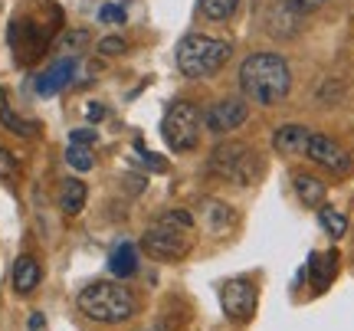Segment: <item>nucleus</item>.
<instances>
[{"label":"nucleus","mask_w":354,"mask_h":331,"mask_svg":"<svg viewBox=\"0 0 354 331\" xmlns=\"http://www.w3.org/2000/svg\"><path fill=\"white\" fill-rule=\"evenodd\" d=\"M240 89L246 99H253L259 105L282 102L292 89L289 63L279 53H253V56H246L240 66Z\"/></svg>","instance_id":"f257e3e1"},{"label":"nucleus","mask_w":354,"mask_h":331,"mask_svg":"<svg viewBox=\"0 0 354 331\" xmlns=\"http://www.w3.org/2000/svg\"><path fill=\"white\" fill-rule=\"evenodd\" d=\"M79 312L102 325H122L138 315V299L122 282H92L76 299Z\"/></svg>","instance_id":"f03ea898"},{"label":"nucleus","mask_w":354,"mask_h":331,"mask_svg":"<svg viewBox=\"0 0 354 331\" xmlns=\"http://www.w3.org/2000/svg\"><path fill=\"white\" fill-rule=\"evenodd\" d=\"M190 229H194V217L184 210H171L154 220L148 233H145V253L161 259V263H174L190 253Z\"/></svg>","instance_id":"7ed1b4c3"},{"label":"nucleus","mask_w":354,"mask_h":331,"mask_svg":"<svg viewBox=\"0 0 354 331\" xmlns=\"http://www.w3.org/2000/svg\"><path fill=\"white\" fill-rule=\"evenodd\" d=\"M230 59V43L216 37H203V33H190L180 39L177 46V69L190 79L214 76L216 69H223Z\"/></svg>","instance_id":"20e7f679"},{"label":"nucleus","mask_w":354,"mask_h":331,"mask_svg":"<svg viewBox=\"0 0 354 331\" xmlns=\"http://www.w3.org/2000/svg\"><path fill=\"white\" fill-rule=\"evenodd\" d=\"M259 171H263V161L246 144H240V141L216 144L214 154H210V174L220 180H233L240 187H250Z\"/></svg>","instance_id":"39448f33"},{"label":"nucleus","mask_w":354,"mask_h":331,"mask_svg":"<svg viewBox=\"0 0 354 331\" xmlns=\"http://www.w3.org/2000/svg\"><path fill=\"white\" fill-rule=\"evenodd\" d=\"M161 135H165L167 148L190 151V148L197 144V138H201V108L194 102H174L165 112Z\"/></svg>","instance_id":"423d86ee"},{"label":"nucleus","mask_w":354,"mask_h":331,"mask_svg":"<svg viewBox=\"0 0 354 331\" xmlns=\"http://www.w3.org/2000/svg\"><path fill=\"white\" fill-rule=\"evenodd\" d=\"M256 302H259V289H256V282L230 279V282L220 285V305H223V315H227L230 321H236V325L253 321Z\"/></svg>","instance_id":"0eeeda50"},{"label":"nucleus","mask_w":354,"mask_h":331,"mask_svg":"<svg viewBox=\"0 0 354 331\" xmlns=\"http://www.w3.org/2000/svg\"><path fill=\"white\" fill-rule=\"evenodd\" d=\"M246 118H250V105L243 102V99H220V102L207 112V128L214 131V135H227V131H236L240 125H246Z\"/></svg>","instance_id":"6e6552de"},{"label":"nucleus","mask_w":354,"mask_h":331,"mask_svg":"<svg viewBox=\"0 0 354 331\" xmlns=\"http://www.w3.org/2000/svg\"><path fill=\"white\" fill-rule=\"evenodd\" d=\"M305 154H308L315 164L328 167L331 174H348V171H351V158H348V151H342V144L325 138V135H312Z\"/></svg>","instance_id":"1a4fd4ad"},{"label":"nucleus","mask_w":354,"mask_h":331,"mask_svg":"<svg viewBox=\"0 0 354 331\" xmlns=\"http://www.w3.org/2000/svg\"><path fill=\"white\" fill-rule=\"evenodd\" d=\"M76 76V59H56V63L37 79V92L39 95H56L59 89H66Z\"/></svg>","instance_id":"9d476101"},{"label":"nucleus","mask_w":354,"mask_h":331,"mask_svg":"<svg viewBox=\"0 0 354 331\" xmlns=\"http://www.w3.org/2000/svg\"><path fill=\"white\" fill-rule=\"evenodd\" d=\"M308 138H312V131L305 125H282L276 135H272V148H276V151H286V154H305Z\"/></svg>","instance_id":"9b49d317"},{"label":"nucleus","mask_w":354,"mask_h":331,"mask_svg":"<svg viewBox=\"0 0 354 331\" xmlns=\"http://www.w3.org/2000/svg\"><path fill=\"white\" fill-rule=\"evenodd\" d=\"M39 279H43V272H39V263L33 256H20L13 263V292L17 295H30L39 285Z\"/></svg>","instance_id":"f8f14e48"},{"label":"nucleus","mask_w":354,"mask_h":331,"mask_svg":"<svg viewBox=\"0 0 354 331\" xmlns=\"http://www.w3.org/2000/svg\"><path fill=\"white\" fill-rule=\"evenodd\" d=\"M233 223H236V214H233L227 204H220V200H203V227L210 229L214 236L230 233Z\"/></svg>","instance_id":"ddd939ff"},{"label":"nucleus","mask_w":354,"mask_h":331,"mask_svg":"<svg viewBox=\"0 0 354 331\" xmlns=\"http://www.w3.org/2000/svg\"><path fill=\"white\" fill-rule=\"evenodd\" d=\"M335 272H338V253L331 249V253H312L308 259V279L315 289H325L331 279H335Z\"/></svg>","instance_id":"4468645a"},{"label":"nucleus","mask_w":354,"mask_h":331,"mask_svg":"<svg viewBox=\"0 0 354 331\" xmlns=\"http://www.w3.org/2000/svg\"><path fill=\"white\" fill-rule=\"evenodd\" d=\"M0 125L7 128V131H13V135H20V138H33V135L39 131L37 122H26V118H20V115L13 112L3 89H0Z\"/></svg>","instance_id":"2eb2a0df"},{"label":"nucleus","mask_w":354,"mask_h":331,"mask_svg":"<svg viewBox=\"0 0 354 331\" xmlns=\"http://www.w3.org/2000/svg\"><path fill=\"white\" fill-rule=\"evenodd\" d=\"M86 184L79 178H66L63 180V187H59V207H63V214H69V217H76L79 210L86 207Z\"/></svg>","instance_id":"dca6fc26"},{"label":"nucleus","mask_w":354,"mask_h":331,"mask_svg":"<svg viewBox=\"0 0 354 331\" xmlns=\"http://www.w3.org/2000/svg\"><path fill=\"white\" fill-rule=\"evenodd\" d=\"M109 269H112V276H118V279H128V276H135V272H138V249H135L131 243H122V246H115L112 259H109Z\"/></svg>","instance_id":"f3484780"},{"label":"nucleus","mask_w":354,"mask_h":331,"mask_svg":"<svg viewBox=\"0 0 354 331\" xmlns=\"http://www.w3.org/2000/svg\"><path fill=\"white\" fill-rule=\"evenodd\" d=\"M295 193L302 197V204L305 207H322L325 204V184L318 178H312V174H305V171H299L295 174Z\"/></svg>","instance_id":"a211bd4d"},{"label":"nucleus","mask_w":354,"mask_h":331,"mask_svg":"<svg viewBox=\"0 0 354 331\" xmlns=\"http://www.w3.org/2000/svg\"><path fill=\"white\" fill-rule=\"evenodd\" d=\"M240 7V0H201V10L207 20H214V23H223L230 20L233 13Z\"/></svg>","instance_id":"6ab92c4d"},{"label":"nucleus","mask_w":354,"mask_h":331,"mask_svg":"<svg viewBox=\"0 0 354 331\" xmlns=\"http://www.w3.org/2000/svg\"><path fill=\"white\" fill-rule=\"evenodd\" d=\"M318 223H322V229L328 233L331 240H342L344 233H348V220H344L338 210H331V207H322V210H318Z\"/></svg>","instance_id":"aec40b11"},{"label":"nucleus","mask_w":354,"mask_h":331,"mask_svg":"<svg viewBox=\"0 0 354 331\" xmlns=\"http://www.w3.org/2000/svg\"><path fill=\"white\" fill-rule=\"evenodd\" d=\"M66 164L73 167V171H92V164H95V158H92V151H88V144H73L69 141V148H66Z\"/></svg>","instance_id":"412c9836"},{"label":"nucleus","mask_w":354,"mask_h":331,"mask_svg":"<svg viewBox=\"0 0 354 331\" xmlns=\"http://www.w3.org/2000/svg\"><path fill=\"white\" fill-rule=\"evenodd\" d=\"M0 178H3V180H17V178H20V161H17L7 148H0Z\"/></svg>","instance_id":"4be33fe9"},{"label":"nucleus","mask_w":354,"mask_h":331,"mask_svg":"<svg viewBox=\"0 0 354 331\" xmlns=\"http://www.w3.org/2000/svg\"><path fill=\"white\" fill-rule=\"evenodd\" d=\"M99 20L102 23H125V10H122L118 3H105L99 10Z\"/></svg>","instance_id":"5701e85b"},{"label":"nucleus","mask_w":354,"mask_h":331,"mask_svg":"<svg viewBox=\"0 0 354 331\" xmlns=\"http://www.w3.org/2000/svg\"><path fill=\"white\" fill-rule=\"evenodd\" d=\"M99 53L102 56H118V53H125V39L122 37H105L99 43Z\"/></svg>","instance_id":"b1692460"},{"label":"nucleus","mask_w":354,"mask_h":331,"mask_svg":"<svg viewBox=\"0 0 354 331\" xmlns=\"http://www.w3.org/2000/svg\"><path fill=\"white\" fill-rule=\"evenodd\" d=\"M282 3H286L292 13H312V10H318L325 0H282Z\"/></svg>","instance_id":"393cba45"},{"label":"nucleus","mask_w":354,"mask_h":331,"mask_svg":"<svg viewBox=\"0 0 354 331\" xmlns=\"http://www.w3.org/2000/svg\"><path fill=\"white\" fill-rule=\"evenodd\" d=\"M86 43H88L86 30H73V33H66L63 37V46H69V50H79V46H86Z\"/></svg>","instance_id":"a878e982"},{"label":"nucleus","mask_w":354,"mask_h":331,"mask_svg":"<svg viewBox=\"0 0 354 331\" xmlns=\"http://www.w3.org/2000/svg\"><path fill=\"white\" fill-rule=\"evenodd\" d=\"M73 144H95V128H76L73 135H69Z\"/></svg>","instance_id":"bb28decb"},{"label":"nucleus","mask_w":354,"mask_h":331,"mask_svg":"<svg viewBox=\"0 0 354 331\" xmlns=\"http://www.w3.org/2000/svg\"><path fill=\"white\" fill-rule=\"evenodd\" d=\"M138 151H141V158H145V161H148V164L154 167V171H165V161H161V158H154V154L148 151L145 144H138Z\"/></svg>","instance_id":"cd10ccee"},{"label":"nucleus","mask_w":354,"mask_h":331,"mask_svg":"<svg viewBox=\"0 0 354 331\" xmlns=\"http://www.w3.org/2000/svg\"><path fill=\"white\" fill-rule=\"evenodd\" d=\"M26 328H30V331H43V328H46V319L37 312V315H30V325H26Z\"/></svg>","instance_id":"c85d7f7f"},{"label":"nucleus","mask_w":354,"mask_h":331,"mask_svg":"<svg viewBox=\"0 0 354 331\" xmlns=\"http://www.w3.org/2000/svg\"><path fill=\"white\" fill-rule=\"evenodd\" d=\"M86 115H88V122H99L102 115H105V108H102V105H88Z\"/></svg>","instance_id":"c756f323"}]
</instances>
